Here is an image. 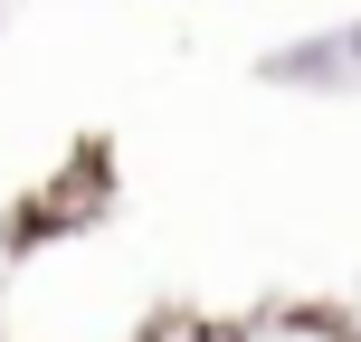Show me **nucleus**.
<instances>
[{
	"mask_svg": "<svg viewBox=\"0 0 361 342\" xmlns=\"http://www.w3.org/2000/svg\"><path fill=\"white\" fill-rule=\"evenodd\" d=\"M238 342H352V333L333 324V314H257Z\"/></svg>",
	"mask_w": 361,
	"mask_h": 342,
	"instance_id": "1",
	"label": "nucleus"
}]
</instances>
